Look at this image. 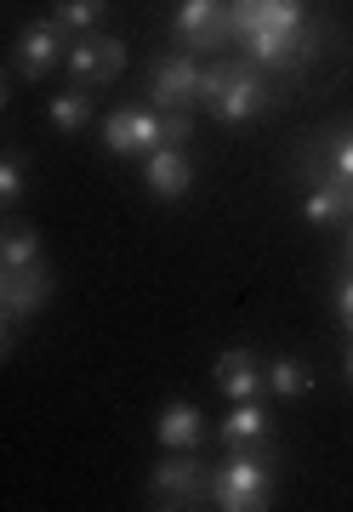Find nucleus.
I'll use <instances>...</instances> for the list:
<instances>
[{
  "label": "nucleus",
  "instance_id": "nucleus-1",
  "mask_svg": "<svg viewBox=\"0 0 353 512\" xmlns=\"http://www.w3.org/2000/svg\"><path fill=\"white\" fill-rule=\"evenodd\" d=\"M274 103L268 92V74L251 63V57H223V63H211L200 69V109H211V120H223V126H245V120H257L262 109Z\"/></svg>",
  "mask_w": 353,
  "mask_h": 512
},
{
  "label": "nucleus",
  "instance_id": "nucleus-2",
  "mask_svg": "<svg viewBox=\"0 0 353 512\" xmlns=\"http://www.w3.org/2000/svg\"><path fill=\"white\" fill-rule=\"evenodd\" d=\"M205 495H211V473L194 450H166L149 473V507H205Z\"/></svg>",
  "mask_w": 353,
  "mask_h": 512
},
{
  "label": "nucleus",
  "instance_id": "nucleus-3",
  "mask_svg": "<svg viewBox=\"0 0 353 512\" xmlns=\"http://www.w3.org/2000/svg\"><path fill=\"white\" fill-rule=\"evenodd\" d=\"M268 495H274V478L257 461V450H234L223 473H211V507L223 512H257L268 507Z\"/></svg>",
  "mask_w": 353,
  "mask_h": 512
},
{
  "label": "nucleus",
  "instance_id": "nucleus-4",
  "mask_svg": "<svg viewBox=\"0 0 353 512\" xmlns=\"http://www.w3.org/2000/svg\"><path fill=\"white\" fill-rule=\"evenodd\" d=\"M57 279L46 262H29V268H0V313L6 319H29L52 302Z\"/></svg>",
  "mask_w": 353,
  "mask_h": 512
},
{
  "label": "nucleus",
  "instance_id": "nucleus-5",
  "mask_svg": "<svg viewBox=\"0 0 353 512\" xmlns=\"http://www.w3.org/2000/svg\"><path fill=\"white\" fill-rule=\"evenodd\" d=\"M171 29H177V40H183L188 52H223V40L234 35L223 0H183Z\"/></svg>",
  "mask_w": 353,
  "mask_h": 512
},
{
  "label": "nucleus",
  "instance_id": "nucleus-6",
  "mask_svg": "<svg viewBox=\"0 0 353 512\" xmlns=\"http://www.w3.org/2000/svg\"><path fill=\"white\" fill-rule=\"evenodd\" d=\"M69 69H75V86H109L126 69V40L114 35H75L69 46Z\"/></svg>",
  "mask_w": 353,
  "mask_h": 512
},
{
  "label": "nucleus",
  "instance_id": "nucleus-7",
  "mask_svg": "<svg viewBox=\"0 0 353 512\" xmlns=\"http://www.w3.org/2000/svg\"><path fill=\"white\" fill-rule=\"evenodd\" d=\"M302 23L297 0H228V29L240 40H262V35H285Z\"/></svg>",
  "mask_w": 353,
  "mask_h": 512
},
{
  "label": "nucleus",
  "instance_id": "nucleus-8",
  "mask_svg": "<svg viewBox=\"0 0 353 512\" xmlns=\"http://www.w3.org/2000/svg\"><path fill=\"white\" fill-rule=\"evenodd\" d=\"M245 52H251V63L257 69H279V74H297L314 63V29L308 23H297V29H285V35H262V40H245Z\"/></svg>",
  "mask_w": 353,
  "mask_h": 512
},
{
  "label": "nucleus",
  "instance_id": "nucleus-9",
  "mask_svg": "<svg viewBox=\"0 0 353 512\" xmlns=\"http://www.w3.org/2000/svg\"><path fill=\"white\" fill-rule=\"evenodd\" d=\"M103 148L120 154V160L166 148V143H160V114H149V109H114L109 120H103Z\"/></svg>",
  "mask_w": 353,
  "mask_h": 512
},
{
  "label": "nucleus",
  "instance_id": "nucleus-10",
  "mask_svg": "<svg viewBox=\"0 0 353 512\" xmlns=\"http://www.w3.org/2000/svg\"><path fill=\"white\" fill-rule=\"evenodd\" d=\"M149 92H154L160 109H194V103H200V63H194V52H166L160 57Z\"/></svg>",
  "mask_w": 353,
  "mask_h": 512
},
{
  "label": "nucleus",
  "instance_id": "nucleus-11",
  "mask_svg": "<svg viewBox=\"0 0 353 512\" xmlns=\"http://www.w3.org/2000/svg\"><path fill=\"white\" fill-rule=\"evenodd\" d=\"M268 439H274V421H268L262 399H240L223 416V427H217V444H223L228 456H234V450H257V456H262V444H268Z\"/></svg>",
  "mask_w": 353,
  "mask_h": 512
},
{
  "label": "nucleus",
  "instance_id": "nucleus-12",
  "mask_svg": "<svg viewBox=\"0 0 353 512\" xmlns=\"http://www.w3.org/2000/svg\"><path fill=\"white\" fill-rule=\"evenodd\" d=\"M211 376H217V387H223V399H234V404H240V399H262V393H268L262 359L251 348H223Z\"/></svg>",
  "mask_w": 353,
  "mask_h": 512
},
{
  "label": "nucleus",
  "instance_id": "nucleus-13",
  "mask_svg": "<svg viewBox=\"0 0 353 512\" xmlns=\"http://www.w3.org/2000/svg\"><path fill=\"white\" fill-rule=\"evenodd\" d=\"M57 57H63V29H57V23H29V29L18 35V69H23V80L52 74Z\"/></svg>",
  "mask_w": 353,
  "mask_h": 512
},
{
  "label": "nucleus",
  "instance_id": "nucleus-14",
  "mask_svg": "<svg viewBox=\"0 0 353 512\" xmlns=\"http://www.w3.org/2000/svg\"><path fill=\"white\" fill-rule=\"evenodd\" d=\"M302 217L314 222V228H325V222H353V177L325 171V177H319V188L302 200Z\"/></svg>",
  "mask_w": 353,
  "mask_h": 512
},
{
  "label": "nucleus",
  "instance_id": "nucleus-15",
  "mask_svg": "<svg viewBox=\"0 0 353 512\" xmlns=\"http://www.w3.org/2000/svg\"><path fill=\"white\" fill-rule=\"evenodd\" d=\"M143 177H149V194H154V200H183L188 188H194V165H188L183 148H154Z\"/></svg>",
  "mask_w": 353,
  "mask_h": 512
},
{
  "label": "nucleus",
  "instance_id": "nucleus-16",
  "mask_svg": "<svg viewBox=\"0 0 353 512\" xmlns=\"http://www.w3.org/2000/svg\"><path fill=\"white\" fill-rule=\"evenodd\" d=\"M154 439H160V450H200V444H205V416L188 399H177V404H166V410H160Z\"/></svg>",
  "mask_w": 353,
  "mask_h": 512
},
{
  "label": "nucleus",
  "instance_id": "nucleus-17",
  "mask_svg": "<svg viewBox=\"0 0 353 512\" xmlns=\"http://www.w3.org/2000/svg\"><path fill=\"white\" fill-rule=\"evenodd\" d=\"M262 376H268V393H274V399H302V393L314 387V376H308V365H302L297 353H279V359H268V365H262Z\"/></svg>",
  "mask_w": 353,
  "mask_h": 512
},
{
  "label": "nucleus",
  "instance_id": "nucleus-18",
  "mask_svg": "<svg viewBox=\"0 0 353 512\" xmlns=\"http://www.w3.org/2000/svg\"><path fill=\"white\" fill-rule=\"evenodd\" d=\"M103 18H109V0H57L52 6V23L69 35H92Z\"/></svg>",
  "mask_w": 353,
  "mask_h": 512
},
{
  "label": "nucleus",
  "instance_id": "nucleus-19",
  "mask_svg": "<svg viewBox=\"0 0 353 512\" xmlns=\"http://www.w3.org/2000/svg\"><path fill=\"white\" fill-rule=\"evenodd\" d=\"M86 120H92V92H86V86H75V92H57V97H52V126L63 131V137L86 131Z\"/></svg>",
  "mask_w": 353,
  "mask_h": 512
},
{
  "label": "nucleus",
  "instance_id": "nucleus-20",
  "mask_svg": "<svg viewBox=\"0 0 353 512\" xmlns=\"http://www.w3.org/2000/svg\"><path fill=\"white\" fill-rule=\"evenodd\" d=\"M29 262H46L40 256V234H29V228H0V268H29Z\"/></svg>",
  "mask_w": 353,
  "mask_h": 512
},
{
  "label": "nucleus",
  "instance_id": "nucleus-21",
  "mask_svg": "<svg viewBox=\"0 0 353 512\" xmlns=\"http://www.w3.org/2000/svg\"><path fill=\"white\" fill-rule=\"evenodd\" d=\"M23 171H29V160H23V154H0V211H6V205H18Z\"/></svg>",
  "mask_w": 353,
  "mask_h": 512
},
{
  "label": "nucleus",
  "instance_id": "nucleus-22",
  "mask_svg": "<svg viewBox=\"0 0 353 512\" xmlns=\"http://www.w3.org/2000/svg\"><path fill=\"white\" fill-rule=\"evenodd\" d=\"M188 131H194V114H188V109H166V114H160V143H166V148H183Z\"/></svg>",
  "mask_w": 353,
  "mask_h": 512
},
{
  "label": "nucleus",
  "instance_id": "nucleus-23",
  "mask_svg": "<svg viewBox=\"0 0 353 512\" xmlns=\"http://www.w3.org/2000/svg\"><path fill=\"white\" fill-rule=\"evenodd\" d=\"M331 171L336 177H353V131H336L331 137Z\"/></svg>",
  "mask_w": 353,
  "mask_h": 512
},
{
  "label": "nucleus",
  "instance_id": "nucleus-24",
  "mask_svg": "<svg viewBox=\"0 0 353 512\" xmlns=\"http://www.w3.org/2000/svg\"><path fill=\"white\" fill-rule=\"evenodd\" d=\"M336 313H342V325L353 330V274L342 279V285H336Z\"/></svg>",
  "mask_w": 353,
  "mask_h": 512
},
{
  "label": "nucleus",
  "instance_id": "nucleus-25",
  "mask_svg": "<svg viewBox=\"0 0 353 512\" xmlns=\"http://www.w3.org/2000/svg\"><path fill=\"white\" fill-rule=\"evenodd\" d=\"M6 359H12V319L0 313V365H6Z\"/></svg>",
  "mask_w": 353,
  "mask_h": 512
},
{
  "label": "nucleus",
  "instance_id": "nucleus-26",
  "mask_svg": "<svg viewBox=\"0 0 353 512\" xmlns=\"http://www.w3.org/2000/svg\"><path fill=\"white\" fill-rule=\"evenodd\" d=\"M0 109H6V80H0Z\"/></svg>",
  "mask_w": 353,
  "mask_h": 512
},
{
  "label": "nucleus",
  "instance_id": "nucleus-27",
  "mask_svg": "<svg viewBox=\"0 0 353 512\" xmlns=\"http://www.w3.org/2000/svg\"><path fill=\"white\" fill-rule=\"evenodd\" d=\"M348 382H353V348H348Z\"/></svg>",
  "mask_w": 353,
  "mask_h": 512
},
{
  "label": "nucleus",
  "instance_id": "nucleus-28",
  "mask_svg": "<svg viewBox=\"0 0 353 512\" xmlns=\"http://www.w3.org/2000/svg\"><path fill=\"white\" fill-rule=\"evenodd\" d=\"M348 251H353V228H348Z\"/></svg>",
  "mask_w": 353,
  "mask_h": 512
}]
</instances>
